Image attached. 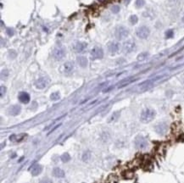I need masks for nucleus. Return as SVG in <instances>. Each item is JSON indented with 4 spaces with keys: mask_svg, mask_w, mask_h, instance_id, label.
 <instances>
[{
    "mask_svg": "<svg viewBox=\"0 0 184 183\" xmlns=\"http://www.w3.org/2000/svg\"><path fill=\"white\" fill-rule=\"evenodd\" d=\"M155 111L152 109V108H144L141 113L140 120L143 123H148L154 120V118L155 117Z\"/></svg>",
    "mask_w": 184,
    "mask_h": 183,
    "instance_id": "1",
    "label": "nucleus"
},
{
    "mask_svg": "<svg viewBox=\"0 0 184 183\" xmlns=\"http://www.w3.org/2000/svg\"><path fill=\"white\" fill-rule=\"evenodd\" d=\"M129 35V31L125 26H119L115 30V38L118 40H123L126 38Z\"/></svg>",
    "mask_w": 184,
    "mask_h": 183,
    "instance_id": "2",
    "label": "nucleus"
},
{
    "mask_svg": "<svg viewBox=\"0 0 184 183\" xmlns=\"http://www.w3.org/2000/svg\"><path fill=\"white\" fill-rule=\"evenodd\" d=\"M136 33H137V36H138L139 38L146 39L148 36H149L150 31H149V28H148V27L143 26L138 27V28L137 29Z\"/></svg>",
    "mask_w": 184,
    "mask_h": 183,
    "instance_id": "3",
    "label": "nucleus"
},
{
    "mask_svg": "<svg viewBox=\"0 0 184 183\" xmlns=\"http://www.w3.org/2000/svg\"><path fill=\"white\" fill-rule=\"evenodd\" d=\"M136 44L132 40H128L123 43L122 46V51L124 53H130L132 51L135 50Z\"/></svg>",
    "mask_w": 184,
    "mask_h": 183,
    "instance_id": "4",
    "label": "nucleus"
},
{
    "mask_svg": "<svg viewBox=\"0 0 184 183\" xmlns=\"http://www.w3.org/2000/svg\"><path fill=\"white\" fill-rule=\"evenodd\" d=\"M91 58L93 59H100L104 57V51L99 47H94L91 50Z\"/></svg>",
    "mask_w": 184,
    "mask_h": 183,
    "instance_id": "5",
    "label": "nucleus"
},
{
    "mask_svg": "<svg viewBox=\"0 0 184 183\" xmlns=\"http://www.w3.org/2000/svg\"><path fill=\"white\" fill-rule=\"evenodd\" d=\"M65 55V50H64V48L62 47H57L54 49L53 51V56L54 58L57 59V60H60L62 59Z\"/></svg>",
    "mask_w": 184,
    "mask_h": 183,
    "instance_id": "6",
    "label": "nucleus"
},
{
    "mask_svg": "<svg viewBox=\"0 0 184 183\" xmlns=\"http://www.w3.org/2000/svg\"><path fill=\"white\" fill-rule=\"evenodd\" d=\"M135 146L138 149H144L148 147V142L143 137H138L135 140Z\"/></svg>",
    "mask_w": 184,
    "mask_h": 183,
    "instance_id": "7",
    "label": "nucleus"
},
{
    "mask_svg": "<svg viewBox=\"0 0 184 183\" xmlns=\"http://www.w3.org/2000/svg\"><path fill=\"white\" fill-rule=\"evenodd\" d=\"M167 129H168L167 124L165 122H161L155 126V132L160 135L165 134L166 132H167Z\"/></svg>",
    "mask_w": 184,
    "mask_h": 183,
    "instance_id": "8",
    "label": "nucleus"
},
{
    "mask_svg": "<svg viewBox=\"0 0 184 183\" xmlns=\"http://www.w3.org/2000/svg\"><path fill=\"white\" fill-rule=\"evenodd\" d=\"M48 81L46 78L41 77L36 81V82H35V86H36L38 89H43L48 86Z\"/></svg>",
    "mask_w": 184,
    "mask_h": 183,
    "instance_id": "9",
    "label": "nucleus"
},
{
    "mask_svg": "<svg viewBox=\"0 0 184 183\" xmlns=\"http://www.w3.org/2000/svg\"><path fill=\"white\" fill-rule=\"evenodd\" d=\"M18 98H19L20 102L22 103H25V104L28 103L30 102V100H31V98H30L29 93H26V92H21V93H20L19 96H18Z\"/></svg>",
    "mask_w": 184,
    "mask_h": 183,
    "instance_id": "10",
    "label": "nucleus"
},
{
    "mask_svg": "<svg viewBox=\"0 0 184 183\" xmlns=\"http://www.w3.org/2000/svg\"><path fill=\"white\" fill-rule=\"evenodd\" d=\"M30 170H31V175H33V176H37V175H40L41 173H42V170H43V167H42L40 164H35L32 165L31 168H30Z\"/></svg>",
    "mask_w": 184,
    "mask_h": 183,
    "instance_id": "11",
    "label": "nucleus"
},
{
    "mask_svg": "<svg viewBox=\"0 0 184 183\" xmlns=\"http://www.w3.org/2000/svg\"><path fill=\"white\" fill-rule=\"evenodd\" d=\"M21 106L19 105H13L11 106V107H9L8 112L10 115H13V116H15V115H18L20 113H21Z\"/></svg>",
    "mask_w": 184,
    "mask_h": 183,
    "instance_id": "12",
    "label": "nucleus"
},
{
    "mask_svg": "<svg viewBox=\"0 0 184 183\" xmlns=\"http://www.w3.org/2000/svg\"><path fill=\"white\" fill-rule=\"evenodd\" d=\"M135 80H136V79L133 78V77L126 78V79H124V80H122V81H120V82L118 83L117 87L118 88H121V87H124V86H126L127 85H129V84H131V82H133Z\"/></svg>",
    "mask_w": 184,
    "mask_h": 183,
    "instance_id": "13",
    "label": "nucleus"
},
{
    "mask_svg": "<svg viewBox=\"0 0 184 183\" xmlns=\"http://www.w3.org/2000/svg\"><path fill=\"white\" fill-rule=\"evenodd\" d=\"M108 48H109V53L115 54V53H117V52L119 51V49H120V44H119L118 43H115V42H113V43H109Z\"/></svg>",
    "mask_w": 184,
    "mask_h": 183,
    "instance_id": "14",
    "label": "nucleus"
},
{
    "mask_svg": "<svg viewBox=\"0 0 184 183\" xmlns=\"http://www.w3.org/2000/svg\"><path fill=\"white\" fill-rule=\"evenodd\" d=\"M87 46L88 44L86 43H83V42H81V43H77L74 47V49L76 53H82V52L87 48Z\"/></svg>",
    "mask_w": 184,
    "mask_h": 183,
    "instance_id": "15",
    "label": "nucleus"
},
{
    "mask_svg": "<svg viewBox=\"0 0 184 183\" xmlns=\"http://www.w3.org/2000/svg\"><path fill=\"white\" fill-rule=\"evenodd\" d=\"M63 68H64V73H67V74L71 73L74 70V63L71 62V61H68V62H65V63L64 64Z\"/></svg>",
    "mask_w": 184,
    "mask_h": 183,
    "instance_id": "16",
    "label": "nucleus"
},
{
    "mask_svg": "<svg viewBox=\"0 0 184 183\" xmlns=\"http://www.w3.org/2000/svg\"><path fill=\"white\" fill-rule=\"evenodd\" d=\"M53 175L54 176H55L57 178H64V175H65V173L62 169L59 167H55L53 170Z\"/></svg>",
    "mask_w": 184,
    "mask_h": 183,
    "instance_id": "17",
    "label": "nucleus"
},
{
    "mask_svg": "<svg viewBox=\"0 0 184 183\" xmlns=\"http://www.w3.org/2000/svg\"><path fill=\"white\" fill-rule=\"evenodd\" d=\"M153 82H154V80H148V81H143V82L140 83L138 85V86L141 88V90H146V89H148L152 86Z\"/></svg>",
    "mask_w": 184,
    "mask_h": 183,
    "instance_id": "18",
    "label": "nucleus"
},
{
    "mask_svg": "<svg viewBox=\"0 0 184 183\" xmlns=\"http://www.w3.org/2000/svg\"><path fill=\"white\" fill-rule=\"evenodd\" d=\"M76 59H77L78 65H80L81 67H82V68L87 67V65H88V59H87L86 57L80 56V57H77Z\"/></svg>",
    "mask_w": 184,
    "mask_h": 183,
    "instance_id": "19",
    "label": "nucleus"
},
{
    "mask_svg": "<svg viewBox=\"0 0 184 183\" xmlns=\"http://www.w3.org/2000/svg\"><path fill=\"white\" fill-rule=\"evenodd\" d=\"M25 134H21L19 136L17 135H11L10 137H9V140L11 141V142H21L25 138Z\"/></svg>",
    "mask_w": 184,
    "mask_h": 183,
    "instance_id": "20",
    "label": "nucleus"
},
{
    "mask_svg": "<svg viewBox=\"0 0 184 183\" xmlns=\"http://www.w3.org/2000/svg\"><path fill=\"white\" fill-rule=\"evenodd\" d=\"M119 117H120V112H119V111H116V112L113 113L112 115H111L110 117H109V123L114 122V121L117 120Z\"/></svg>",
    "mask_w": 184,
    "mask_h": 183,
    "instance_id": "21",
    "label": "nucleus"
},
{
    "mask_svg": "<svg viewBox=\"0 0 184 183\" xmlns=\"http://www.w3.org/2000/svg\"><path fill=\"white\" fill-rule=\"evenodd\" d=\"M60 159H61V160H62V162L66 163V162H69L70 160H71V156H70V154H67V153H65V154H63L61 155Z\"/></svg>",
    "mask_w": 184,
    "mask_h": 183,
    "instance_id": "22",
    "label": "nucleus"
},
{
    "mask_svg": "<svg viewBox=\"0 0 184 183\" xmlns=\"http://www.w3.org/2000/svg\"><path fill=\"white\" fill-rule=\"evenodd\" d=\"M59 98H60V94H59V93H58V92L53 93L50 95V99L53 101H57V100H59Z\"/></svg>",
    "mask_w": 184,
    "mask_h": 183,
    "instance_id": "23",
    "label": "nucleus"
},
{
    "mask_svg": "<svg viewBox=\"0 0 184 183\" xmlns=\"http://www.w3.org/2000/svg\"><path fill=\"white\" fill-rule=\"evenodd\" d=\"M148 53H146V52H144V53H141L140 54H138V56L137 59H138V61H143L148 58Z\"/></svg>",
    "mask_w": 184,
    "mask_h": 183,
    "instance_id": "24",
    "label": "nucleus"
},
{
    "mask_svg": "<svg viewBox=\"0 0 184 183\" xmlns=\"http://www.w3.org/2000/svg\"><path fill=\"white\" fill-rule=\"evenodd\" d=\"M91 158V152L90 151H86L84 152V154L82 155V160L83 161H88Z\"/></svg>",
    "mask_w": 184,
    "mask_h": 183,
    "instance_id": "25",
    "label": "nucleus"
},
{
    "mask_svg": "<svg viewBox=\"0 0 184 183\" xmlns=\"http://www.w3.org/2000/svg\"><path fill=\"white\" fill-rule=\"evenodd\" d=\"M118 181V178L115 176V175H109V178H108V182L109 183H117Z\"/></svg>",
    "mask_w": 184,
    "mask_h": 183,
    "instance_id": "26",
    "label": "nucleus"
},
{
    "mask_svg": "<svg viewBox=\"0 0 184 183\" xmlns=\"http://www.w3.org/2000/svg\"><path fill=\"white\" fill-rule=\"evenodd\" d=\"M144 4H145V1H144V0H136V2H135V5L137 8H138V9L143 7Z\"/></svg>",
    "mask_w": 184,
    "mask_h": 183,
    "instance_id": "27",
    "label": "nucleus"
},
{
    "mask_svg": "<svg viewBox=\"0 0 184 183\" xmlns=\"http://www.w3.org/2000/svg\"><path fill=\"white\" fill-rule=\"evenodd\" d=\"M129 21H130V23L131 25H135L138 23V16L137 15H131L130 17V19H129Z\"/></svg>",
    "mask_w": 184,
    "mask_h": 183,
    "instance_id": "28",
    "label": "nucleus"
},
{
    "mask_svg": "<svg viewBox=\"0 0 184 183\" xmlns=\"http://www.w3.org/2000/svg\"><path fill=\"white\" fill-rule=\"evenodd\" d=\"M173 36H174V31L172 30H168V31H166V32H165L166 38H173Z\"/></svg>",
    "mask_w": 184,
    "mask_h": 183,
    "instance_id": "29",
    "label": "nucleus"
},
{
    "mask_svg": "<svg viewBox=\"0 0 184 183\" xmlns=\"http://www.w3.org/2000/svg\"><path fill=\"white\" fill-rule=\"evenodd\" d=\"M9 76V71L7 70H4L1 71V79L2 80H4V79H6Z\"/></svg>",
    "mask_w": 184,
    "mask_h": 183,
    "instance_id": "30",
    "label": "nucleus"
},
{
    "mask_svg": "<svg viewBox=\"0 0 184 183\" xmlns=\"http://www.w3.org/2000/svg\"><path fill=\"white\" fill-rule=\"evenodd\" d=\"M5 93H6V87L4 86H0V95H1V98H3Z\"/></svg>",
    "mask_w": 184,
    "mask_h": 183,
    "instance_id": "31",
    "label": "nucleus"
},
{
    "mask_svg": "<svg viewBox=\"0 0 184 183\" xmlns=\"http://www.w3.org/2000/svg\"><path fill=\"white\" fill-rule=\"evenodd\" d=\"M111 10H112L114 14H117L118 12H120V7L118 5H114L112 7V9H111Z\"/></svg>",
    "mask_w": 184,
    "mask_h": 183,
    "instance_id": "32",
    "label": "nucleus"
},
{
    "mask_svg": "<svg viewBox=\"0 0 184 183\" xmlns=\"http://www.w3.org/2000/svg\"><path fill=\"white\" fill-rule=\"evenodd\" d=\"M6 33H7V35H8L9 36H14V31L13 29H11V28H8L6 30Z\"/></svg>",
    "mask_w": 184,
    "mask_h": 183,
    "instance_id": "33",
    "label": "nucleus"
},
{
    "mask_svg": "<svg viewBox=\"0 0 184 183\" xmlns=\"http://www.w3.org/2000/svg\"><path fill=\"white\" fill-rule=\"evenodd\" d=\"M9 58H11V59H14V58H15L16 57V53H15V51L14 50H10L9 52Z\"/></svg>",
    "mask_w": 184,
    "mask_h": 183,
    "instance_id": "34",
    "label": "nucleus"
},
{
    "mask_svg": "<svg viewBox=\"0 0 184 183\" xmlns=\"http://www.w3.org/2000/svg\"><path fill=\"white\" fill-rule=\"evenodd\" d=\"M39 183H52V181L48 179H43V180H40V182Z\"/></svg>",
    "mask_w": 184,
    "mask_h": 183,
    "instance_id": "35",
    "label": "nucleus"
},
{
    "mask_svg": "<svg viewBox=\"0 0 184 183\" xmlns=\"http://www.w3.org/2000/svg\"><path fill=\"white\" fill-rule=\"evenodd\" d=\"M60 125H61V123H60V124H59V125H56V126H55V127H54V128H53V129H52V130L50 131V132H49V133H48V134H50V133H51V132H54V131H55V130H56V129H57V128H58V127H59V126H60Z\"/></svg>",
    "mask_w": 184,
    "mask_h": 183,
    "instance_id": "36",
    "label": "nucleus"
},
{
    "mask_svg": "<svg viewBox=\"0 0 184 183\" xmlns=\"http://www.w3.org/2000/svg\"><path fill=\"white\" fill-rule=\"evenodd\" d=\"M59 183H68V182L65 181V180H63V181H60V182H59Z\"/></svg>",
    "mask_w": 184,
    "mask_h": 183,
    "instance_id": "37",
    "label": "nucleus"
},
{
    "mask_svg": "<svg viewBox=\"0 0 184 183\" xmlns=\"http://www.w3.org/2000/svg\"><path fill=\"white\" fill-rule=\"evenodd\" d=\"M182 22H184V17H182Z\"/></svg>",
    "mask_w": 184,
    "mask_h": 183,
    "instance_id": "38",
    "label": "nucleus"
}]
</instances>
